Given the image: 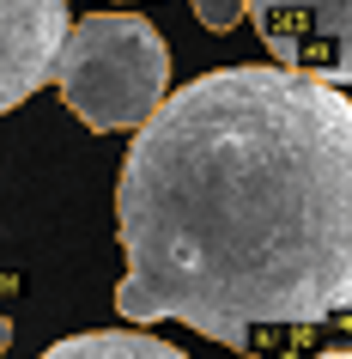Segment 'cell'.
<instances>
[{
  "label": "cell",
  "mask_w": 352,
  "mask_h": 359,
  "mask_svg": "<svg viewBox=\"0 0 352 359\" xmlns=\"http://www.w3.org/2000/svg\"><path fill=\"white\" fill-rule=\"evenodd\" d=\"M67 43V0H0V116L55 79Z\"/></svg>",
  "instance_id": "cell-4"
},
{
  "label": "cell",
  "mask_w": 352,
  "mask_h": 359,
  "mask_svg": "<svg viewBox=\"0 0 352 359\" xmlns=\"http://www.w3.org/2000/svg\"><path fill=\"white\" fill-rule=\"evenodd\" d=\"M13 347V323H6V311H0V353Z\"/></svg>",
  "instance_id": "cell-8"
},
{
  "label": "cell",
  "mask_w": 352,
  "mask_h": 359,
  "mask_svg": "<svg viewBox=\"0 0 352 359\" xmlns=\"http://www.w3.org/2000/svg\"><path fill=\"white\" fill-rule=\"evenodd\" d=\"M128 323L219 347L352 311V97L292 67H219L134 128L115 183Z\"/></svg>",
  "instance_id": "cell-1"
},
{
  "label": "cell",
  "mask_w": 352,
  "mask_h": 359,
  "mask_svg": "<svg viewBox=\"0 0 352 359\" xmlns=\"http://www.w3.org/2000/svg\"><path fill=\"white\" fill-rule=\"evenodd\" d=\"M249 19L279 67L352 86V0H249Z\"/></svg>",
  "instance_id": "cell-3"
},
{
  "label": "cell",
  "mask_w": 352,
  "mask_h": 359,
  "mask_svg": "<svg viewBox=\"0 0 352 359\" xmlns=\"http://www.w3.org/2000/svg\"><path fill=\"white\" fill-rule=\"evenodd\" d=\"M328 353H352V311L334 317V335H328Z\"/></svg>",
  "instance_id": "cell-7"
},
{
  "label": "cell",
  "mask_w": 352,
  "mask_h": 359,
  "mask_svg": "<svg viewBox=\"0 0 352 359\" xmlns=\"http://www.w3.org/2000/svg\"><path fill=\"white\" fill-rule=\"evenodd\" d=\"M195 19L206 31H231L237 19H249V0H195Z\"/></svg>",
  "instance_id": "cell-6"
},
{
  "label": "cell",
  "mask_w": 352,
  "mask_h": 359,
  "mask_svg": "<svg viewBox=\"0 0 352 359\" xmlns=\"http://www.w3.org/2000/svg\"><path fill=\"white\" fill-rule=\"evenodd\" d=\"M43 359H188V353L158 335H140V329H92V335L55 341Z\"/></svg>",
  "instance_id": "cell-5"
},
{
  "label": "cell",
  "mask_w": 352,
  "mask_h": 359,
  "mask_svg": "<svg viewBox=\"0 0 352 359\" xmlns=\"http://www.w3.org/2000/svg\"><path fill=\"white\" fill-rule=\"evenodd\" d=\"M316 359H352V353H316Z\"/></svg>",
  "instance_id": "cell-9"
},
{
  "label": "cell",
  "mask_w": 352,
  "mask_h": 359,
  "mask_svg": "<svg viewBox=\"0 0 352 359\" xmlns=\"http://www.w3.org/2000/svg\"><path fill=\"white\" fill-rule=\"evenodd\" d=\"M61 104L97 134L140 128L170 97V49L158 25L140 13H92L67 25V43L55 55Z\"/></svg>",
  "instance_id": "cell-2"
}]
</instances>
